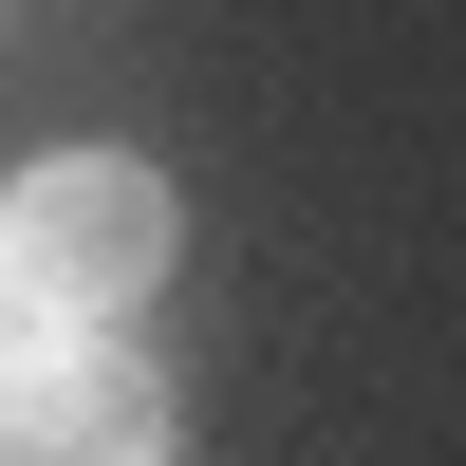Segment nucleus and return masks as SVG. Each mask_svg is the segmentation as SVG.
Returning a JSON list of instances; mask_svg holds the SVG:
<instances>
[{
	"label": "nucleus",
	"instance_id": "f257e3e1",
	"mask_svg": "<svg viewBox=\"0 0 466 466\" xmlns=\"http://www.w3.org/2000/svg\"><path fill=\"white\" fill-rule=\"evenodd\" d=\"M0 280H19L56 336H112L149 280H168V168H131V149H56V168H19V206H0Z\"/></svg>",
	"mask_w": 466,
	"mask_h": 466
},
{
	"label": "nucleus",
	"instance_id": "f03ea898",
	"mask_svg": "<svg viewBox=\"0 0 466 466\" xmlns=\"http://www.w3.org/2000/svg\"><path fill=\"white\" fill-rule=\"evenodd\" d=\"M0 466H168V373L112 336H56L37 373H0Z\"/></svg>",
	"mask_w": 466,
	"mask_h": 466
}]
</instances>
